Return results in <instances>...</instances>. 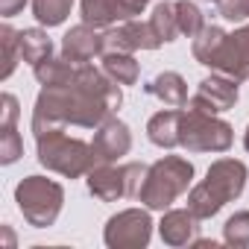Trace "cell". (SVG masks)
<instances>
[{
  "label": "cell",
  "instance_id": "1",
  "mask_svg": "<svg viewBox=\"0 0 249 249\" xmlns=\"http://www.w3.org/2000/svg\"><path fill=\"white\" fill-rule=\"evenodd\" d=\"M120 103H123L120 85L103 68H94L91 62H85V65H76V73L68 85L41 88V94L36 97L30 126H33V135L68 129V126L97 129L100 123L114 117Z\"/></svg>",
  "mask_w": 249,
  "mask_h": 249
},
{
  "label": "cell",
  "instance_id": "2",
  "mask_svg": "<svg viewBox=\"0 0 249 249\" xmlns=\"http://www.w3.org/2000/svg\"><path fill=\"white\" fill-rule=\"evenodd\" d=\"M194 182V164L182 156H164L150 164L138 199L150 211H167Z\"/></svg>",
  "mask_w": 249,
  "mask_h": 249
},
{
  "label": "cell",
  "instance_id": "3",
  "mask_svg": "<svg viewBox=\"0 0 249 249\" xmlns=\"http://www.w3.org/2000/svg\"><path fill=\"white\" fill-rule=\"evenodd\" d=\"M36 153H38V161L47 170H53L59 176H68V179L88 176V170L97 164L91 144L65 135V129L36 135Z\"/></svg>",
  "mask_w": 249,
  "mask_h": 249
},
{
  "label": "cell",
  "instance_id": "4",
  "mask_svg": "<svg viewBox=\"0 0 249 249\" xmlns=\"http://www.w3.org/2000/svg\"><path fill=\"white\" fill-rule=\"evenodd\" d=\"M15 202L33 229H47L59 220L65 205V188L47 176H27L15 188Z\"/></svg>",
  "mask_w": 249,
  "mask_h": 249
},
{
  "label": "cell",
  "instance_id": "5",
  "mask_svg": "<svg viewBox=\"0 0 249 249\" xmlns=\"http://www.w3.org/2000/svg\"><path fill=\"white\" fill-rule=\"evenodd\" d=\"M234 141V129L217 114H205L196 108H182V132L179 147L188 153H226Z\"/></svg>",
  "mask_w": 249,
  "mask_h": 249
},
{
  "label": "cell",
  "instance_id": "6",
  "mask_svg": "<svg viewBox=\"0 0 249 249\" xmlns=\"http://www.w3.org/2000/svg\"><path fill=\"white\" fill-rule=\"evenodd\" d=\"M150 237H153V220H150V211L144 208L120 211L103 229V240L108 249H144Z\"/></svg>",
  "mask_w": 249,
  "mask_h": 249
},
{
  "label": "cell",
  "instance_id": "7",
  "mask_svg": "<svg viewBox=\"0 0 249 249\" xmlns=\"http://www.w3.org/2000/svg\"><path fill=\"white\" fill-rule=\"evenodd\" d=\"M161 38L156 36L150 21H120L117 27L103 30V56L106 53H135V50H156Z\"/></svg>",
  "mask_w": 249,
  "mask_h": 249
},
{
  "label": "cell",
  "instance_id": "8",
  "mask_svg": "<svg viewBox=\"0 0 249 249\" xmlns=\"http://www.w3.org/2000/svg\"><path fill=\"white\" fill-rule=\"evenodd\" d=\"M246 179H249V170H246L243 161H237V159H217V161L208 167V173H205V179H202V188H205L220 205H226V202H234V199L243 194Z\"/></svg>",
  "mask_w": 249,
  "mask_h": 249
},
{
  "label": "cell",
  "instance_id": "9",
  "mask_svg": "<svg viewBox=\"0 0 249 249\" xmlns=\"http://www.w3.org/2000/svg\"><path fill=\"white\" fill-rule=\"evenodd\" d=\"M237 79H231V76H226V73H211V76H205L199 85H196V94L188 100V106L191 108H196V111H205V114H220V111H229V108H234V103H237Z\"/></svg>",
  "mask_w": 249,
  "mask_h": 249
},
{
  "label": "cell",
  "instance_id": "10",
  "mask_svg": "<svg viewBox=\"0 0 249 249\" xmlns=\"http://www.w3.org/2000/svg\"><path fill=\"white\" fill-rule=\"evenodd\" d=\"M211 71L226 73V76H231L237 82L249 79V24H243L240 30L226 36L220 53L211 62Z\"/></svg>",
  "mask_w": 249,
  "mask_h": 249
},
{
  "label": "cell",
  "instance_id": "11",
  "mask_svg": "<svg viewBox=\"0 0 249 249\" xmlns=\"http://www.w3.org/2000/svg\"><path fill=\"white\" fill-rule=\"evenodd\" d=\"M91 150H94L97 164H114L117 159H123L132 150V132H129V126L123 120H117V117H108L106 123H100V126L94 129Z\"/></svg>",
  "mask_w": 249,
  "mask_h": 249
},
{
  "label": "cell",
  "instance_id": "12",
  "mask_svg": "<svg viewBox=\"0 0 249 249\" xmlns=\"http://www.w3.org/2000/svg\"><path fill=\"white\" fill-rule=\"evenodd\" d=\"M88 191L100 202H117L123 196H129L126 191V170L123 164H94L88 170Z\"/></svg>",
  "mask_w": 249,
  "mask_h": 249
},
{
  "label": "cell",
  "instance_id": "13",
  "mask_svg": "<svg viewBox=\"0 0 249 249\" xmlns=\"http://www.w3.org/2000/svg\"><path fill=\"white\" fill-rule=\"evenodd\" d=\"M62 56L76 62V65H85L94 56H103V33L97 27H88V24L71 27L62 38Z\"/></svg>",
  "mask_w": 249,
  "mask_h": 249
},
{
  "label": "cell",
  "instance_id": "14",
  "mask_svg": "<svg viewBox=\"0 0 249 249\" xmlns=\"http://www.w3.org/2000/svg\"><path fill=\"white\" fill-rule=\"evenodd\" d=\"M159 234L167 246H191L199 234V217L191 208H167L159 223Z\"/></svg>",
  "mask_w": 249,
  "mask_h": 249
},
{
  "label": "cell",
  "instance_id": "15",
  "mask_svg": "<svg viewBox=\"0 0 249 249\" xmlns=\"http://www.w3.org/2000/svg\"><path fill=\"white\" fill-rule=\"evenodd\" d=\"M179 132H182V108H164V111H156L150 120H147V138L161 147V150H173L179 147Z\"/></svg>",
  "mask_w": 249,
  "mask_h": 249
},
{
  "label": "cell",
  "instance_id": "16",
  "mask_svg": "<svg viewBox=\"0 0 249 249\" xmlns=\"http://www.w3.org/2000/svg\"><path fill=\"white\" fill-rule=\"evenodd\" d=\"M144 91H147L150 97H159L164 106H173V108L188 106V82H185L182 73H176V71H164V73L153 76V79L144 85Z\"/></svg>",
  "mask_w": 249,
  "mask_h": 249
},
{
  "label": "cell",
  "instance_id": "17",
  "mask_svg": "<svg viewBox=\"0 0 249 249\" xmlns=\"http://www.w3.org/2000/svg\"><path fill=\"white\" fill-rule=\"evenodd\" d=\"M33 73L38 79L41 88H53V85H68L76 73V62L65 59V56H47L38 65H33Z\"/></svg>",
  "mask_w": 249,
  "mask_h": 249
},
{
  "label": "cell",
  "instance_id": "18",
  "mask_svg": "<svg viewBox=\"0 0 249 249\" xmlns=\"http://www.w3.org/2000/svg\"><path fill=\"white\" fill-rule=\"evenodd\" d=\"M79 9H82V24L97 27V30L114 27L117 21H126L120 9V0H82Z\"/></svg>",
  "mask_w": 249,
  "mask_h": 249
},
{
  "label": "cell",
  "instance_id": "19",
  "mask_svg": "<svg viewBox=\"0 0 249 249\" xmlns=\"http://www.w3.org/2000/svg\"><path fill=\"white\" fill-rule=\"evenodd\" d=\"M226 36H229V33H226L223 27H217V24H205V27L194 36V41H191V53H194V59H196L199 65L211 68V62H214V56L220 53Z\"/></svg>",
  "mask_w": 249,
  "mask_h": 249
},
{
  "label": "cell",
  "instance_id": "20",
  "mask_svg": "<svg viewBox=\"0 0 249 249\" xmlns=\"http://www.w3.org/2000/svg\"><path fill=\"white\" fill-rule=\"evenodd\" d=\"M18 41H21V56H24V62H30V65H38L41 59L53 56V41H50V36H47L41 27L21 30V33H18Z\"/></svg>",
  "mask_w": 249,
  "mask_h": 249
},
{
  "label": "cell",
  "instance_id": "21",
  "mask_svg": "<svg viewBox=\"0 0 249 249\" xmlns=\"http://www.w3.org/2000/svg\"><path fill=\"white\" fill-rule=\"evenodd\" d=\"M103 71L117 85H135L138 76H141V68L132 59V53H106L103 56Z\"/></svg>",
  "mask_w": 249,
  "mask_h": 249
},
{
  "label": "cell",
  "instance_id": "22",
  "mask_svg": "<svg viewBox=\"0 0 249 249\" xmlns=\"http://www.w3.org/2000/svg\"><path fill=\"white\" fill-rule=\"evenodd\" d=\"M150 24H153L156 36L161 38V44H170V41H176V36H182L179 21H176V3H170V0H164V3H159L153 9Z\"/></svg>",
  "mask_w": 249,
  "mask_h": 249
},
{
  "label": "cell",
  "instance_id": "23",
  "mask_svg": "<svg viewBox=\"0 0 249 249\" xmlns=\"http://www.w3.org/2000/svg\"><path fill=\"white\" fill-rule=\"evenodd\" d=\"M73 0H33V15L41 27H59L68 21Z\"/></svg>",
  "mask_w": 249,
  "mask_h": 249
},
{
  "label": "cell",
  "instance_id": "24",
  "mask_svg": "<svg viewBox=\"0 0 249 249\" xmlns=\"http://www.w3.org/2000/svg\"><path fill=\"white\" fill-rule=\"evenodd\" d=\"M0 44H3V71H0V79H9L18 68V62H24L21 56V41H18V30H12L9 24L0 27Z\"/></svg>",
  "mask_w": 249,
  "mask_h": 249
},
{
  "label": "cell",
  "instance_id": "25",
  "mask_svg": "<svg viewBox=\"0 0 249 249\" xmlns=\"http://www.w3.org/2000/svg\"><path fill=\"white\" fill-rule=\"evenodd\" d=\"M176 21H179V33L188 36V38H194L205 27L202 9L194 3V0H176Z\"/></svg>",
  "mask_w": 249,
  "mask_h": 249
},
{
  "label": "cell",
  "instance_id": "26",
  "mask_svg": "<svg viewBox=\"0 0 249 249\" xmlns=\"http://www.w3.org/2000/svg\"><path fill=\"white\" fill-rule=\"evenodd\" d=\"M223 243L243 249L249 246V211H234L223 226Z\"/></svg>",
  "mask_w": 249,
  "mask_h": 249
},
{
  "label": "cell",
  "instance_id": "27",
  "mask_svg": "<svg viewBox=\"0 0 249 249\" xmlns=\"http://www.w3.org/2000/svg\"><path fill=\"white\" fill-rule=\"evenodd\" d=\"M188 208H191L199 220H211L214 214H220L223 205H220V202L202 188V182H199V185H194V188L188 191Z\"/></svg>",
  "mask_w": 249,
  "mask_h": 249
},
{
  "label": "cell",
  "instance_id": "28",
  "mask_svg": "<svg viewBox=\"0 0 249 249\" xmlns=\"http://www.w3.org/2000/svg\"><path fill=\"white\" fill-rule=\"evenodd\" d=\"M24 156V138L18 135L15 126H0V161L15 164Z\"/></svg>",
  "mask_w": 249,
  "mask_h": 249
},
{
  "label": "cell",
  "instance_id": "29",
  "mask_svg": "<svg viewBox=\"0 0 249 249\" xmlns=\"http://www.w3.org/2000/svg\"><path fill=\"white\" fill-rule=\"evenodd\" d=\"M217 6L226 21H249V0H220Z\"/></svg>",
  "mask_w": 249,
  "mask_h": 249
},
{
  "label": "cell",
  "instance_id": "30",
  "mask_svg": "<svg viewBox=\"0 0 249 249\" xmlns=\"http://www.w3.org/2000/svg\"><path fill=\"white\" fill-rule=\"evenodd\" d=\"M0 126H15L18 123V97L15 94H3V100H0Z\"/></svg>",
  "mask_w": 249,
  "mask_h": 249
},
{
  "label": "cell",
  "instance_id": "31",
  "mask_svg": "<svg viewBox=\"0 0 249 249\" xmlns=\"http://www.w3.org/2000/svg\"><path fill=\"white\" fill-rule=\"evenodd\" d=\"M147 3L150 0H120V9H123V18H135V15H141L144 9H147Z\"/></svg>",
  "mask_w": 249,
  "mask_h": 249
},
{
  "label": "cell",
  "instance_id": "32",
  "mask_svg": "<svg viewBox=\"0 0 249 249\" xmlns=\"http://www.w3.org/2000/svg\"><path fill=\"white\" fill-rule=\"evenodd\" d=\"M27 0H0V15L3 18H15L18 12H24Z\"/></svg>",
  "mask_w": 249,
  "mask_h": 249
},
{
  "label": "cell",
  "instance_id": "33",
  "mask_svg": "<svg viewBox=\"0 0 249 249\" xmlns=\"http://www.w3.org/2000/svg\"><path fill=\"white\" fill-rule=\"evenodd\" d=\"M243 147L249 150V126H246V132H243Z\"/></svg>",
  "mask_w": 249,
  "mask_h": 249
},
{
  "label": "cell",
  "instance_id": "34",
  "mask_svg": "<svg viewBox=\"0 0 249 249\" xmlns=\"http://www.w3.org/2000/svg\"><path fill=\"white\" fill-rule=\"evenodd\" d=\"M208 3H220V0H208Z\"/></svg>",
  "mask_w": 249,
  "mask_h": 249
}]
</instances>
